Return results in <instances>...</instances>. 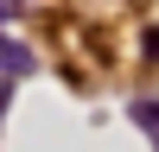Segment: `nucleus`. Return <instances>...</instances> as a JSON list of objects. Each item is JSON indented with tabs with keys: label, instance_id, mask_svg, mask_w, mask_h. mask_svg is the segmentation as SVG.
I'll list each match as a JSON object with an SVG mask.
<instances>
[{
	"label": "nucleus",
	"instance_id": "obj_1",
	"mask_svg": "<svg viewBox=\"0 0 159 152\" xmlns=\"http://www.w3.org/2000/svg\"><path fill=\"white\" fill-rule=\"evenodd\" d=\"M0 63H7V70H25V63H32V57H25V51H13L7 38H0Z\"/></svg>",
	"mask_w": 159,
	"mask_h": 152
},
{
	"label": "nucleus",
	"instance_id": "obj_2",
	"mask_svg": "<svg viewBox=\"0 0 159 152\" xmlns=\"http://www.w3.org/2000/svg\"><path fill=\"white\" fill-rule=\"evenodd\" d=\"M134 120L147 127V133H159V108H153V101H140V108H134Z\"/></svg>",
	"mask_w": 159,
	"mask_h": 152
},
{
	"label": "nucleus",
	"instance_id": "obj_3",
	"mask_svg": "<svg viewBox=\"0 0 159 152\" xmlns=\"http://www.w3.org/2000/svg\"><path fill=\"white\" fill-rule=\"evenodd\" d=\"M147 51H153V63H159V32H153V38H147Z\"/></svg>",
	"mask_w": 159,
	"mask_h": 152
}]
</instances>
